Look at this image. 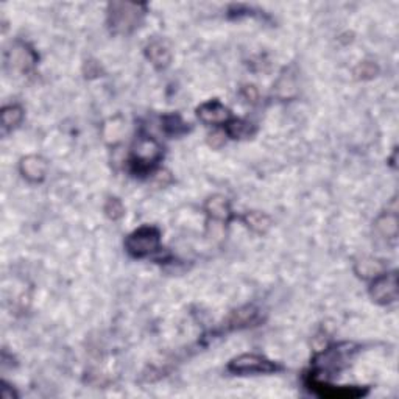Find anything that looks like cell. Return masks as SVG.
I'll list each match as a JSON object with an SVG mask.
<instances>
[{"label": "cell", "mask_w": 399, "mask_h": 399, "mask_svg": "<svg viewBox=\"0 0 399 399\" xmlns=\"http://www.w3.org/2000/svg\"><path fill=\"white\" fill-rule=\"evenodd\" d=\"M145 55L156 69H166L172 61V52L166 41L155 39L145 48Z\"/></svg>", "instance_id": "obj_10"}, {"label": "cell", "mask_w": 399, "mask_h": 399, "mask_svg": "<svg viewBox=\"0 0 399 399\" xmlns=\"http://www.w3.org/2000/svg\"><path fill=\"white\" fill-rule=\"evenodd\" d=\"M164 130L172 136H180V134L186 133L189 128L183 122V119L178 114H170V116H164Z\"/></svg>", "instance_id": "obj_17"}, {"label": "cell", "mask_w": 399, "mask_h": 399, "mask_svg": "<svg viewBox=\"0 0 399 399\" xmlns=\"http://www.w3.org/2000/svg\"><path fill=\"white\" fill-rule=\"evenodd\" d=\"M105 214L111 220H119L124 216V204L119 198H110L105 204Z\"/></svg>", "instance_id": "obj_18"}, {"label": "cell", "mask_w": 399, "mask_h": 399, "mask_svg": "<svg viewBox=\"0 0 399 399\" xmlns=\"http://www.w3.org/2000/svg\"><path fill=\"white\" fill-rule=\"evenodd\" d=\"M369 296L374 303L387 306L396 301L398 298V276L396 272L377 275L372 286H369Z\"/></svg>", "instance_id": "obj_6"}, {"label": "cell", "mask_w": 399, "mask_h": 399, "mask_svg": "<svg viewBox=\"0 0 399 399\" xmlns=\"http://www.w3.org/2000/svg\"><path fill=\"white\" fill-rule=\"evenodd\" d=\"M145 16V6L138 4L112 2L108 6V25L114 34L133 33Z\"/></svg>", "instance_id": "obj_1"}, {"label": "cell", "mask_w": 399, "mask_h": 399, "mask_svg": "<svg viewBox=\"0 0 399 399\" xmlns=\"http://www.w3.org/2000/svg\"><path fill=\"white\" fill-rule=\"evenodd\" d=\"M376 230L379 231L382 237L386 239H396L398 236V218L396 214H382L376 220Z\"/></svg>", "instance_id": "obj_15"}, {"label": "cell", "mask_w": 399, "mask_h": 399, "mask_svg": "<svg viewBox=\"0 0 399 399\" xmlns=\"http://www.w3.org/2000/svg\"><path fill=\"white\" fill-rule=\"evenodd\" d=\"M37 63V53L24 42H16L6 56V64H10L14 70H20V72H28Z\"/></svg>", "instance_id": "obj_8"}, {"label": "cell", "mask_w": 399, "mask_h": 399, "mask_svg": "<svg viewBox=\"0 0 399 399\" xmlns=\"http://www.w3.org/2000/svg\"><path fill=\"white\" fill-rule=\"evenodd\" d=\"M197 117L206 125H226L231 120V111L218 100H209L197 108Z\"/></svg>", "instance_id": "obj_7"}, {"label": "cell", "mask_w": 399, "mask_h": 399, "mask_svg": "<svg viewBox=\"0 0 399 399\" xmlns=\"http://www.w3.org/2000/svg\"><path fill=\"white\" fill-rule=\"evenodd\" d=\"M306 387H308L313 395L326 399H355L360 396H365L368 393V388L363 387H336L327 384V381L320 379L313 374H309L306 379Z\"/></svg>", "instance_id": "obj_5"}, {"label": "cell", "mask_w": 399, "mask_h": 399, "mask_svg": "<svg viewBox=\"0 0 399 399\" xmlns=\"http://www.w3.org/2000/svg\"><path fill=\"white\" fill-rule=\"evenodd\" d=\"M24 119V110L18 105L5 106L2 110V126L5 131L14 130Z\"/></svg>", "instance_id": "obj_16"}, {"label": "cell", "mask_w": 399, "mask_h": 399, "mask_svg": "<svg viewBox=\"0 0 399 399\" xmlns=\"http://www.w3.org/2000/svg\"><path fill=\"white\" fill-rule=\"evenodd\" d=\"M225 133L226 136H230L231 139H245L254 134L253 125L247 122V120L242 119H231L230 122L225 125Z\"/></svg>", "instance_id": "obj_13"}, {"label": "cell", "mask_w": 399, "mask_h": 399, "mask_svg": "<svg viewBox=\"0 0 399 399\" xmlns=\"http://www.w3.org/2000/svg\"><path fill=\"white\" fill-rule=\"evenodd\" d=\"M282 367L259 354H240L228 363V372L237 376L272 374L281 372Z\"/></svg>", "instance_id": "obj_4"}, {"label": "cell", "mask_w": 399, "mask_h": 399, "mask_svg": "<svg viewBox=\"0 0 399 399\" xmlns=\"http://www.w3.org/2000/svg\"><path fill=\"white\" fill-rule=\"evenodd\" d=\"M256 322H258V310L253 306H245V308L237 309L231 313V317L226 322V327L240 329V327H247Z\"/></svg>", "instance_id": "obj_12"}, {"label": "cell", "mask_w": 399, "mask_h": 399, "mask_svg": "<svg viewBox=\"0 0 399 399\" xmlns=\"http://www.w3.org/2000/svg\"><path fill=\"white\" fill-rule=\"evenodd\" d=\"M19 172L28 183H41L47 174V161L38 155L25 156L19 162Z\"/></svg>", "instance_id": "obj_9"}, {"label": "cell", "mask_w": 399, "mask_h": 399, "mask_svg": "<svg viewBox=\"0 0 399 399\" xmlns=\"http://www.w3.org/2000/svg\"><path fill=\"white\" fill-rule=\"evenodd\" d=\"M161 231L155 226H140L133 231L125 240L126 253L133 258H147V256L159 251Z\"/></svg>", "instance_id": "obj_3"}, {"label": "cell", "mask_w": 399, "mask_h": 399, "mask_svg": "<svg viewBox=\"0 0 399 399\" xmlns=\"http://www.w3.org/2000/svg\"><path fill=\"white\" fill-rule=\"evenodd\" d=\"M204 211L209 216V218L216 220V222L228 223L233 217L230 202L222 195H214L208 198V202L204 204Z\"/></svg>", "instance_id": "obj_11"}, {"label": "cell", "mask_w": 399, "mask_h": 399, "mask_svg": "<svg viewBox=\"0 0 399 399\" xmlns=\"http://www.w3.org/2000/svg\"><path fill=\"white\" fill-rule=\"evenodd\" d=\"M242 220H244L249 230L258 234H266L268 231V228L272 226V220H270V217L258 211L247 212L245 216L242 217Z\"/></svg>", "instance_id": "obj_14"}, {"label": "cell", "mask_w": 399, "mask_h": 399, "mask_svg": "<svg viewBox=\"0 0 399 399\" xmlns=\"http://www.w3.org/2000/svg\"><path fill=\"white\" fill-rule=\"evenodd\" d=\"M162 158V147L156 139L140 136L131 150L130 166L136 175L152 174Z\"/></svg>", "instance_id": "obj_2"}]
</instances>
